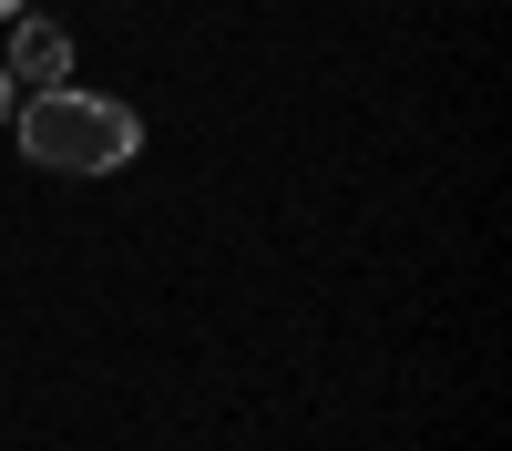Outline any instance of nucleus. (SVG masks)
<instances>
[{"mask_svg": "<svg viewBox=\"0 0 512 451\" xmlns=\"http://www.w3.org/2000/svg\"><path fill=\"white\" fill-rule=\"evenodd\" d=\"M11 134L41 175H123L144 154V113L113 93H82V82H52V93H31L11 113Z\"/></svg>", "mask_w": 512, "mask_h": 451, "instance_id": "nucleus-1", "label": "nucleus"}, {"mask_svg": "<svg viewBox=\"0 0 512 451\" xmlns=\"http://www.w3.org/2000/svg\"><path fill=\"white\" fill-rule=\"evenodd\" d=\"M21 82V93H52V82H72V31L62 21H11V62H0Z\"/></svg>", "mask_w": 512, "mask_h": 451, "instance_id": "nucleus-2", "label": "nucleus"}, {"mask_svg": "<svg viewBox=\"0 0 512 451\" xmlns=\"http://www.w3.org/2000/svg\"><path fill=\"white\" fill-rule=\"evenodd\" d=\"M11 113H21V82H11V72H0V134H11Z\"/></svg>", "mask_w": 512, "mask_h": 451, "instance_id": "nucleus-3", "label": "nucleus"}, {"mask_svg": "<svg viewBox=\"0 0 512 451\" xmlns=\"http://www.w3.org/2000/svg\"><path fill=\"white\" fill-rule=\"evenodd\" d=\"M21 11H31V0H0V21H21Z\"/></svg>", "mask_w": 512, "mask_h": 451, "instance_id": "nucleus-4", "label": "nucleus"}]
</instances>
